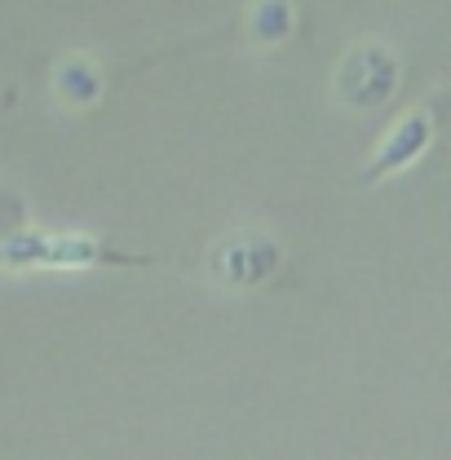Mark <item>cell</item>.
<instances>
[{"label": "cell", "mask_w": 451, "mask_h": 460, "mask_svg": "<svg viewBox=\"0 0 451 460\" xmlns=\"http://www.w3.org/2000/svg\"><path fill=\"white\" fill-rule=\"evenodd\" d=\"M4 270H98V266H155L151 252H128L93 234H49L36 226H18L0 239Z\"/></svg>", "instance_id": "cell-1"}, {"label": "cell", "mask_w": 451, "mask_h": 460, "mask_svg": "<svg viewBox=\"0 0 451 460\" xmlns=\"http://www.w3.org/2000/svg\"><path fill=\"white\" fill-rule=\"evenodd\" d=\"M279 266L283 248L266 230H230L208 252V270L226 288H261L279 275Z\"/></svg>", "instance_id": "cell-2"}, {"label": "cell", "mask_w": 451, "mask_h": 460, "mask_svg": "<svg viewBox=\"0 0 451 460\" xmlns=\"http://www.w3.org/2000/svg\"><path fill=\"white\" fill-rule=\"evenodd\" d=\"M398 89V58L385 45H358L340 58L337 66V98L354 111H376L394 98Z\"/></svg>", "instance_id": "cell-3"}, {"label": "cell", "mask_w": 451, "mask_h": 460, "mask_svg": "<svg viewBox=\"0 0 451 460\" xmlns=\"http://www.w3.org/2000/svg\"><path fill=\"white\" fill-rule=\"evenodd\" d=\"M429 142H434V115L420 111V107H411V111H402L390 124V133L381 137V146L372 151V160H367V169H363V186H376L381 177H394V172L411 169L425 151H429Z\"/></svg>", "instance_id": "cell-4"}, {"label": "cell", "mask_w": 451, "mask_h": 460, "mask_svg": "<svg viewBox=\"0 0 451 460\" xmlns=\"http://www.w3.org/2000/svg\"><path fill=\"white\" fill-rule=\"evenodd\" d=\"M54 84H57V98L71 102V107H93V102L102 98V75H98V66L84 62V58H66V62L57 66Z\"/></svg>", "instance_id": "cell-5"}, {"label": "cell", "mask_w": 451, "mask_h": 460, "mask_svg": "<svg viewBox=\"0 0 451 460\" xmlns=\"http://www.w3.org/2000/svg\"><path fill=\"white\" fill-rule=\"evenodd\" d=\"M292 31V0H257L248 9V36L257 45H279Z\"/></svg>", "instance_id": "cell-6"}]
</instances>
